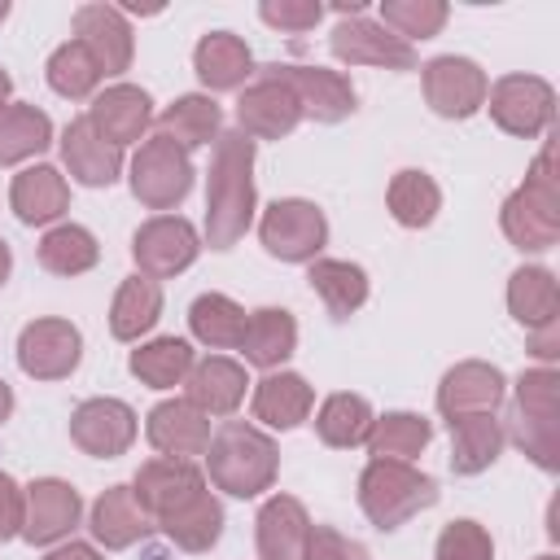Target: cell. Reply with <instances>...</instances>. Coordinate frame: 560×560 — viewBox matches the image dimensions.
Here are the masks:
<instances>
[{
	"label": "cell",
	"mask_w": 560,
	"mask_h": 560,
	"mask_svg": "<svg viewBox=\"0 0 560 560\" xmlns=\"http://www.w3.org/2000/svg\"><path fill=\"white\" fill-rule=\"evenodd\" d=\"M306 560H363V551L354 542H341L332 529H319L311 551H306Z\"/></svg>",
	"instance_id": "cell-41"
},
{
	"label": "cell",
	"mask_w": 560,
	"mask_h": 560,
	"mask_svg": "<svg viewBox=\"0 0 560 560\" xmlns=\"http://www.w3.org/2000/svg\"><path fill=\"white\" fill-rule=\"evenodd\" d=\"M197 74L210 88H232V83H241L249 74V52L232 35H210L197 48Z\"/></svg>",
	"instance_id": "cell-18"
},
{
	"label": "cell",
	"mask_w": 560,
	"mask_h": 560,
	"mask_svg": "<svg viewBox=\"0 0 560 560\" xmlns=\"http://www.w3.org/2000/svg\"><path fill=\"white\" fill-rule=\"evenodd\" d=\"M542 560H551V556H542Z\"/></svg>",
	"instance_id": "cell-49"
},
{
	"label": "cell",
	"mask_w": 560,
	"mask_h": 560,
	"mask_svg": "<svg viewBox=\"0 0 560 560\" xmlns=\"http://www.w3.org/2000/svg\"><path fill=\"white\" fill-rule=\"evenodd\" d=\"M188 188V162L175 153V144L162 136L158 144H149L136 162V192L149 197L153 206H166V201H179Z\"/></svg>",
	"instance_id": "cell-7"
},
{
	"label": "cell",
	"mask_w": 560,
	"mask_h": 560,
	"mask_svg": "<svg viewBox=\"0 0 560 560\" xmlns=\"http://www.w3.org/2000/svg\"><path fill=\"white\" fill-rule=\"evenodd\" d=\"M92 529H96L105 542H114V547L131 542V534H136L140 525H136V512H131V503H127L122 490H114V494H105V499L96 503V512H92Z\"/></svg>",
	"instance_id": "cell-36"
},
{
	"label": "cell",
	"mask_w": 560,
	"mask_h": 560,
	"mask_svg": "<svg viewBox=\"0 0 560 560\" xmlns=\"http://www.w3.org/2000/svg\"><path fill=\"white\" fill-rule=\"evenodd\" d=\"M271 79H280L293 96H302L311 105L315 118H341L346 109H354V92L328 74V70H298V66H267Z\"/></svg>",
	"instance_id": "cell-6"
},
{
	"label": "cell",
	"mask_w": 560,
	"mask_h": 560,
	"mask_svg": "<svg viewBox=\"0 0 560 560\" xmlns=\"http://www.w3.org/2000/svg\"><path fill=\"white\" fill-rule=\"evenodd\" d=\"M92 258H96V249H92V236L83 228H61V232H52L44 241V262L52 271H79Z\"/></svg>",
	"instance_id": "cell-35"
},
{
	"label": "cell",
	"mask_w": 560,
	"mask_h": 560,
	"mask_svg": "<svg viewBox=\"0 0 560 560\" xmlns=\"http://www.w3.org/2000/svg\"><path fill=\"white\" fill-rule=\"evenodd\" d=\"M389 201H394V214H398L402 223L420 228V223H429L433 210H438V188H433L420 171H402V179L394 184Z\"/></svg>",
	"instance_id": "cell-31"
},
{
	"label": "cell",
	"mask_w": 560,
	"mask_h": 560,
	"mask_svg": "<svg viewBox=\"0 0 560 560\" xmlns=\"http://www.w3.org/2000/svg\"><path fill=\"white\" fill-rule=\"evenodd\" d=\"M144 122H149V96L136 92V88H114V92H105V96L96 101V109H92V127H96L105 140H114V144L140 136Z\"/></svg>",
	"instance_id": "cell-13"
},
{
	"label": "cell",
	"mask_w": 560,
	"mask_h": 560,
	"mask_svg": "<svg viewBox=\"0 0 560 560\" xmlns=\"http://www.w3.org/2000/svg\"><path fill=\"white\" fill-rule=\"evenodd\" d=\"M486 96V79L472 61L464 57H438L429 66V101L438 114H472Z\"/></svg>",
	"instance_id": "cell-5"
},
{
	"label": "cell",
	"mask_w": 560,
	"mask_h": 560,
	"mask_svg": "<svg viewBox=\"0 0 560 560\" xmlns=\"http://www.w3.org/2000/svg\"><path fill=\"white\" fill-rule=\"evenodd\" d=\"M158 315V289L149 280H131L122 293H118V306H114V332L118 337H136L153 324Z\"/></svg>",
	"instance_id": "cell-32"
},
{
	"label": "cell",
	"mask_w": 560,
	"mask_h": 560,
	"mask_svg": "<svg viewBox=\"0 0 560 560\" xmlns=\"http://www.w3.org/2000/svg\"><path fill=\"white\" fill-rule=\"evenodd\" d=\"M241 346L249 350L254 363H276V359H284L289 346H293V324H289V315H284V311H258V319L245 324V341H241Z\"/></svg>",
	"instance_id": "cell-23"
},
{
	"label": "cell",
	"mask_w": 560,
	"mask_h": 560,
	"mask_svg": "<svg viewBox=\"0 0 560 560\" xmlns=\"http://www.w3.org/2000/svg\"><path fill=\"white\" fill-rule=\"evenodd\" d=\"M293 105H298V96L280 79L267 74L262 88H254L249 96H241V122L245 127H258V131H289L293 118H298Z\"/></svg>",
	"instance_id": "cell-15"
},
{
	"label": "cell",
	"mask_w": 560,
	"mask_h": 560,
	"mask_svg": "<svg viewBox=\"0 0 560 560\" xmlns=\"http://www.w3.org/2000/svg\"><path fill=\"white\" fill-rule=\"evenodd\" d=\"M52 560H96V556H92L88 547H70V551H57Z\"/></svg>",
	"instance_id": "cell-44"
},
{
	"label": "cell",
	"mask_w": 560,
	"mask_h": 560,
	"mask_svg": "<svg viewBox=\"0 0 560 560\" xmlns=\"http://www.w3.org/2000/svg\"><path fill=\"white\" fill-rule=\"evenodd\" d=\"M79 359V332L66 324H39L26 328L22 337V368L35 376H57L66 368H74Z\"/></svg>",
	"instance_id": "cell-9"
},
{
	"label": "cell",
	"mask_w": 560,
	"mask_h": 560,
	"mask_svg": "<svg viewBox=\"0 0 560 560\" xmlns=\"http://www.w3.org/2000/svg\"><path fill=\"white\" fill-rule=\"evenodd\" d=\"M525 223H512V241H521V249H547L556 241V192H551V179H547V153L538 158V171L534 179L525 184V192L508 206V219H521Z\"/></svg>",
	"instance_id": "cell-2"
},
{
	"label": "cell",
	"mask_w": 560,
	"mask_h": 560,
	"mask_svg": "<svg viewBox=\"0 0 560 560\" xmlns=\"http://www.w3.org/2000/svg\"><path fill=\"white\" fill-rule=\"evenodd\" d=\"M188 416H192L188 407H158V411H153V429H149L153 442L166 446V451H175V446H184V442L197 446V442H201V424L188 429V424H184Z\"/></svg>",
	"instance_id": "cell-38"
},
{
	"label": "cell",
	"mask_w": 560,
	"mask_h": 560,
	"mask_svg": "<svg viewBox=\"0 0 560 560\" xmlns=\"http://www.w3.org/2000/svg\"><path fill=\"white\" fill-rule=\"evenodd\" d=\"M503 394V381L494 368H459L446 376V389H442V411L451 420H464V416H490V407L499 402Z\"/></svg>",
	"instance_id": "cell-8"
},
{
	"label": "cell",
	"mask_w": 560,
	"mask_h": 560,
	"mask_svg": "<svg viewBox=\"0 0 560 560\" xmlns=\"http://www.w3.org/2000/svg\"><path fill=\"white\" fill-rule=\"evenodd\" d=\"M451 429H455V455H451V464L459 472H477V468H486L494 459V451H499V424L490 416H464V420H451Z\"/></svg>",
	"instance_id": "cell-17"
},
{
	"label": "cell",
	"mask_w": 560,
	"mask_h": 560,
	"mask_svg": "<svg viewBox=\"0 0 560 560\" xmlns=\"http://www.w3.org/2000/svg\"><path fill=\"white\" fill-rule=\"evenodd\" d=\"M494 118L508 127V131H521V136H534L547 127L551 118V88L542 79H503L494 88Z\"/></svg>",
	"instance_id": "cell-4"
},
{
	"label": "cell",
	"mask_w": 560,
	"mask_h": 560,
	"mask_svg": "<svg viewBox=\"0 0 560 560\" xmlns=\"http://www.w3.org/2000/svg\"><path fill=\"white\" fill-rule=\"evenodd\" d=\"M4 271H9V249H4V241H0V280H4Z\"/></svg>",
	"instance_id": "cell-45"
},
{
	"label": "cell",
	"mask_w": 560,
	"mask_h": 560,
	"mask_svg": "<svg viewBox=\"0 0 560 560\" xmlns=\"http://www.w3.org/2000/svg\"><path fill=\"white\" fill-rule=\"evenodd\" d=\"M184 368H188V346L184 341H158V346H149V350H140L131 359V372L144 376V381H153V385L179 381Z\"/></svg>",
	"instance_id": "cell-34"
},
{
	"label": "cell",
	"mask_w": 560,
	"mask_h": 560,
	"mask_svg": "<svg viewBox=\"0 0 560 560\" xmlns=\"http://www.w3.org/2000/svg\"><path fill=\"white\" fill-rule=\"evenodd\" d=\"M214 122H219V109H214V101H201V96H184L175 109L162 114V127L175 131L179 144H201V140H210Z\"/></svg>",
	"instance_id": "cell-29"
},
{
	"label": "cell",
	"mask_w": 560,
	"mask_h": 560,
	"mask_svg": "<svg viewBox=\"0 0 560 560\" xmlns=\"http://www.w3.org/2000/svg\"><path fill=\"white\" fill-rule=\"evenodd\" d=\"M171 490H175L179 499H197V472L184 468V464H149V468L140 472V490H136V494H140L149 508L171 512Z\"/></svg>",
	"instance_id": "cell-24"
},
{
	"label": "cell",
	"mask_w": 560,
	"mask_h": 560,
	"mask_svg": "<svg viewBox=\"0 0 560 560\" xmlns=\"http://www.w3.org/2000/svg\"><path fill=\"white\" fill-rule=\"evenodd\" d=\"M18 525V499H13V486L0 477V538H9Z\"/></svg>",
	"instance_id": "cell-43"
},
{
	"label": "cell",
	"mask_w": 560,
	"mask_h": 560,
	"mask_svg": "<svg viewBox=\"0 0 560 560\" xmlns=\"http://www.w3.org/2000/svg\"><path fill=\"white\" fill-rule=\"evenodd\" d=\"M4 88H9V79H4V74H0V96H4Z\"/></svg>",
	"instance_id": "cell-47"
},
{
	"label": "cell",
	"mask_w": 560,
	"mask_h": 560,
	"mask_svg": "<svg viewBox=\"0 0 560 560\" xmlns=\"http://www.w3.org/2000/svg\"><path fill=\"white\" fill-rule=\"evenodd\" d=\"M96 74H101V66H96V57H92L83 44H66V48L52 57V66H48L52 88L66 92V96H83V92L96 83Z\"/></svg>",
	"instance_id": "cell-28"
},
{
	"label": "cell",
	"mask_w": 560,
	"mask_h": 560,
	"mask_svg": "<svg viewBox=\"0 0 560 560\" xmlns=\"http://www.w3.org/2000/svg\"><path fill=\"white\" fill-rule=\"evenodd\" d=\"M4 411H9V389L0 385V416H4Z\"/></svg>",
	"instance_id": "cell-46"
},
{
	"label": "cell",
	"mask_w": 560,
	"mask_h": 560,
	"mask_svg": "<svg viewBox=\"0 0 560 560\" xmlns=\"http://www.w3.org/2000/svg\"><path fill=\"white\" fill-rule=\"evenodd\" d=\"M512 311L521 324H542L551 328L556 315V284L547 271H516L512 276Z\"/></svg>",
	"instance_id": "cell-20"
},
{
	"label": "cell",
	"mask_w": 560,
	"mask_h": 560,
	"mask_svg": "<svg viewBox=\"0 0 560 560\" xmlns=\"http://www.w3.org/2000/svg\"><path fill=\"white\" fill-rule=\"evenodd\" d=\"M302 542V508L289 503V499H276L267 512H262V551L271 560H298Z\"/></svg>",
	"instance_id": "cell-21"
},
{
	"label": "cell",
	"mask_w": 560,
	"mask_h": 560,
	"mask_svg": "<svg viewBox=\"0 0 560 560\" xmlns=\"http://www.w3.org/2000/svg\"><path fill=\"white\" fill-rule=\"evenodd\" d=\"M319 433H324V442H332V446L359 442V438L368 433V407H363V398H346V394L328 398V407H324V416H319Z\"/></svg>",
	"instance_id": "cell-30"
},
{
	"label": "cell",
	"mask_w": 560,
	"mask_h": 560,
	"mask_svg": "<svg viewBox=\"0 0 560 560\" xmlns=\"http://www.w3.org/2000/svg\"><path fill=\"white\" fill-rule=\"evenodd\" d=\"M262 241L280 258H306L324 241V219L306 201H276L271 214L262 219Z\"/></svg>",
	"instance_id": "cell-3"
},
{
	"label": "cell",
	"mask_w": 560,
	"mask_h": 560,
	"mask_svg": "<svg viewBox=\"0 0 560 560\" xmlns=\"http://www.w3.org/2000/svg\"><path fill=\"white\" fill-rule=\"evenodd\" d=\"M302 411H306V385L298 376H271V381H262V389H258V416L262 420L289 429V424L302 420Z\"/></svg>",
	"instance_id": "cell-26"
},
{
	"label": "cell",
	"mask_w": 560,
	"mask_h": 560,
	"mask_svg": "<svg viewBox=\"0 0 560 560\" xmlns=\"http://www.w3.org/2000/svg\"><path fill=\"white\" fill-rule=\"evenodd\" d=\"M79 35H83L88 52L96 48V66H105V74L127 61V26L118 22L114 9H105V4L79 9Z\"/></svg>",
	"instance_id": "cell-14"
},
{
	"label": "cell",
	"mask_w": 560,
	"mask_h": 560,
	"mask_svg": "<svg viewBox=\"0 0 560 560\" xmlns=\"http://www.w3.org/2000/svg\"><path fill=\"white\" fill-rule=\"evenodd\" d=\"M192 328L210 346H241L245 341V315L219 293L192 302Z\"/></svg>",
	"instance_id": "cell-19"
},
{
	"label": "cell",
	"mask_w": 560,
	"mask_h": 560,
	"mask_svg": "<svg viewBox=\"0 0 560 560\" xmlns=\"http://www.w3.org/2000/svg\"><path fill=\"white\" fill-rule=\"evenodd\" d=\"M438 560H490V542L472 521H459L442 534V551Z\"/></svg>",
	"instance_id": "cell-39"
},
{
	"label": "cell",
	"mask_w": 560,
	"mask_h": 560,
	"mask_svg": "<svg viewBox=\"0 0 560 560\" xmlns=\"http://www.w3.org/2000/svg\"><path fill=\"white\" fill-rule=\"evenodd\" d=\"M192 398L206 402L210 411H228V407L241 398V372H236L232 363H223V359L201 363V372H197V381H192Z\"/></svg>",
	"instance_id": "cell-33"
},
{
	"label": "cell",
	"mask_w": 560,
	"mask_h": 560,
	"mask_svg": "<svg viewBox=\"0 0 560 560\" xmlns=\"http://www.w3.org/2000/svg\"><path fill=\"white\" fill-rule=\"evenodd\" d=\"M4 13H9V4H0V18H4Z\"/></svg>",
	"instance_id": "cell-48"
},
{
	"label": "cell",
	"mask_w": 560,
	"mask_h": 560,
	"mask_svg": "<svg viewBox=\"0 0 560 560\" xmlns=\"http://www.w3.org/2000/svg\"><path fill=\"white\" fill-rule=\"evenodd\" d=\"M262 18L267 22H276V26H306V22H315L319 18V4H306V9H289V4H262Z\"/></svg>",
	"instance_id": "cell-42"
},
{
	"label": "cell",
	"mask_w": 560,
	"mask_h": 560,
	"mask_svg": "<svg viewBox=\"0 0 560 560\" xmlns=\"http://www.w3.org/2000/svg\"><path fill=\"white\" fill-rule=\"evenodd\" d=\"M13 201H18V214L26 223H44L61 210V184H57V171H26L13 188Z\"/></svg>",
	"instance_id": "cell-25"
},
{
	"label": "cell",
	"mask_w": 560,
	"mask_h": 560,
	"mask_svg": "<svg viewBox=\"0 0 560 560\" xmlns=\"http://www.w3.org/2000/svg\"><path fill=\"white\" fill-rule=\"evenodd\" d=\"M385 18L402 31V35H433L446 18L442 4H385Z\"/></svg>",
	"instance_id": "cell-40"
},
{
	"label": "cell",
	"mask_w": 560,
	"mask_h": 560,
	"mask_svg": "<svg viewBox=\"0 0 560 560\" xmlns=\"http://www.w3.org/2000/svg\"><path fill=\"white\" fill-rule=\"evenodd\" d=\"M424 438H429L424 420H416V416H385L381 438H376V455H407V451L424 446Z\"/></svg>",
	"instance_id": "cell-37"
},
{
	"label": "cell",
	"mask_w": 560,
	"mask_h": 560,
	"mask_svg": "<svg viewBox=\"0 0 560 560\" xmlns=\"http://www.w3.org/2000/svg\"><path fill=\"white\" fill-rule=\"evenodd\" d=\"M332 52L341 61H376V66H411V48L402 39H389L381 26L372 22H354V26H337L332 35Z\"/></svg>",
	"instance_id": "cell-10"
},
{
	"label": "cell",
	"mask_w": 560,
	"mask_h": 560,
	"mask_svg": "<svg viewBox=\"0 0 560 560\" xmlns=\"http://www.w3.org/2000/svg\"><path fill=\"white\" fill-rule=\"evenodd\" d=\"M249 140L223 136L219 144V171L210 175V241L228 249L245 223H249Z\"/></svg>",
	"instance_id": "cell-1"
},
{
	"label": "cell",
	"mask_w": 560,
	"mask_h": 560,
	"mask_svg": "<svg viewBox=\"0 0 560 560\" xmlns=\"http://www.w3.org/2000/svg\"><path fill=\"white\" fill-rule=\"evenodd\" d=\"M66 162L83 184H109L118 171V149L105 144V136L92 122H74L66 131Z\"/></svg>",
	"instance_id": "cell-11"
},
{
	"label": "cell",
	"mask_w": 560,
	"mask_h": 560,
	"mask_svg": "<svg viewBox=\"0 0 560 560\" xmlns=\"http://www.w3.org/2000/svg\"><path fill=\"white\" fill-rule=\"evenodd\" d=\"M74 512H79L74 490H66V486H57V481H44V486H35V494H31V525H26V534H31L35 542H48V538H57L66 525H74Z\"/></svg>",
	"instance_id": "cell-16"
},
{
	"label": "cell",
	"mask_w": 560,
	"mask_h": 560,
	"mask_svg": "<svg viewBox=\"0 0 560 560\" xmlns=\"http://www.w3.org/2000/svg\"><path fill=\"white\" fill-rule=\"evenodd\" d=\"M48 144V118L35 109H4L0 114V162L22 158Z\"/></svg>",
	"instance_id": "cell-27"
},
{
	"label": "cell",
	"mask_w": 560,
	"mask_h": 560,
	"mask_svg": "<svg viewBox=\"0 0 560 560\" xmlns=\"http://www.w3.org/2000/svg\"><path fill=\"white\" fill-rule=\"evenodd\" d=\"M192 228L188 223H171V219H158V223H149L140 236H136V258L144 262V267H153V271H175V267H184L188 258H192Z\"/></svg>",
	"instance_id": "cell-12"
},
{
	"label": "cell",
	"mask_w": 560,
	"mask_h": 560,
	"mask_svg": "<svg viewBox=\"0 0 560 560\" xmlns=\"http://www.w3.org/2000/svg\"><path fill=\"white\" fill-rule=\"evenodd\" d=\"M311 284L324 293V302L332 306V315H350V306H359L363 293H368L363 271L359 267H346V262H319V267H311Z\"/></svg>",
	"instance_id": "cell-22"
}]
</instances>
